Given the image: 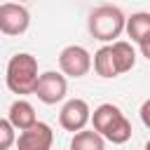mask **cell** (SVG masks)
<instances>
[{
	"instance_id": "6da1fadb",
	"label": "cell",
	"mask_w": 150,
	"mask_h": 150,
	"mask_svg": "<svg viewBox=\"0 0 150 150\" xmlns=\"http://www.w3.org/2000/svg\"><path fill=\"white\" fill-rule=\"evenodd\" d=\"M38 59L33 54H14L7 63V89L12 94H19V96H26V94H33L35 91V84H38Z\"/></svg>"
},
{
	"instance_id": "30bf717a",
	"label": "cell",
	"mask_w": 150,
	"mask_h": 150,
	"mask_svg": "<svg viewBox=\"0 0 150 150\" xmlns=\"http://www.w3.org/2000/svg\"><path fill=\"white\" fill-rule=\"evenodd\" d=\"M110 52H112V61H115V70H117V75L129 73V70L136 66V52H134V47H131L129 42H124V40H115V42L110 45Z\"/></svg>"
},
{
	"instance_id": "7a4b0ae2",
	"label": "cell",
	"mask_w": 150,
	"mask_h": 150,
	"mask_svg": "<svg viewBox=\"0 0 150 150\" xmlns=\"http://www.w3.org/2000/svg\"><path fill=\"white\" fill-rule=\"evenodd\" d=\"M124 23H127V16L115 5H101V7H96L89 14V21H87L89 33L98 42H115V38L122 35Z\"/></svg>"
},
{
	"instance_id": "9c48e42d",
	"label": "cell",
	"mask_w": 150,
	"mask_h": 150,
	"mask_svg": "<svg viewBox=\"0 0 150 150\" xmlns=\"http://www.w3.org/2000/svg\"><path fill=\"white\" fill-rule=\"evenodd\" d=\"M124 30L131 38V42L143 45L145 40H150V12H136V14L127 16Z\"/></svg>"
},
{
	"instance_id": "ac0fdd59",
	"label": "cell",
	"mask_w": 150,
	"mask_h": 150,
	"mask_svg": "<svg viewBox=\"0 0 150 150\" xmlns=\"http://www.w3.org/2000/svg\"><path fill=\"white\" fill-rule=\"evenodd\" d=\"M145 150H150V141H148V143H145Z\"/></svg>"
},
{
	"instance_id": "d6986e66",
	"label": "cell",
	"mask_w": 150,
	"mask_h": 150,
	"mask_svg": "<svg viewBox=\"0 0 150 150\" xmlns=\"http://www.w3.org/2000/svg\"><path fill=\"white\" fill-rule=\"evenodd\" d=\"M19 2H26V0H19Z\"/></svg>"
},
{
	"instance_id": "8fae6325",
	"label": "cell",
	"mask_w": 150,
	"mask_h": 150,
	"mask_svg": "<svg viewBox=\"0 0 150 150\" xmlns=\"http://www.w3.org/2000/svg\"><path fill=\"white\" fill-rule=\"evenodd\" d=\"M124 112L117 108V105H112V103H101L96 110H94V115H91V124H94V131L96 134H105L120 117H122Z\"/></svg>"
},
{
	"instance_id": "3957f363",
	"label": "cell",
	"mask_w": 150,
	"mask_h": 150,
	"mask_svg": "<svg viewBox=\"0 0 150 150\" xmlns=\"http://www.w3.org/2000/svg\"><path fill=\"white\" fill-rule=\"evenodd\" d=\"M59 68L68 77H84L91 68V56L80 45H68L59 54Z\"/></svg>"
},
{
	"instance_id": "52a82bcc",
	"label": "cell",
	"mask_w": 150,
	"mask_h": 150,
	"mask_svg": "<svg viewBox=\"0 0 150 150\" xmlns=\"http://www.w3.org/2000/svg\"><path fill=\"white\" fill-rule=\"evenodd\" d=\"M52 143H54V131L45 122H35L33 127L23 129L16 138L19 150H52Z\"/></svg>"
},
{
	"instance_id": "8992f818",
	"label": "cell",
	"mask_w": 150,
	"mask_h": 150,
	"mask_svg": "<svg viewBox=\"0 0 150 150\" xmlns=\"http://www.w3.org/2000/svg\"><path fill=\"white\" fill-rule=\"evenodd\" d=\"M89 120H91V110H89V103L84 98H70V101H66V105L59 112V124L66 131H73V134L82 131Z\"/></svg>"
},
{
	"instance_id": "7c38bea8",
	"label": "cell",
	"mask_w": 150,
	"mask_h": 150,
	"mask_svg": "<svg viewBox=\"0 0 150 150\" xmlns=\"http://www.w3.org/2000/svg\"><path fill=\"white\" fill-rule=\"evenodd\" d=\"M70 150H105V138L101 134L91 131H77L70 141Z\"/></svg>"
},
{
	"instance_id": "5b68a950",
	"label": "cell",
	"mask_w": 150,
	"mask_h": 150,
	"mask_svg": "<svg viewBox=\"0 0 150 150\" xmlns=\"http://www.w3.org/2000/svg\"><path fill=\"white\" fill-rule=\"evenodd\" d=\"M30 26V14L21 2H5L0 5V33L5 35H21Z\"/></svg>"
},
{
	"instance_id": "9a60e30c",
	"label": "cell",
	"mask_w": 150,
	"mask_h": 150,
	"mask_svg": "<svg viewBox=\"0 0 150 150\" xmlns=\"http://www.w3.org/2000/svg\"><path fill=\"white\" fill-rule=\"evenodd\" d=\"M16 143V129L9 124V120L0 117V150H9Z\"/></svg>"
},
{
	"instance_id": "5bb4252c",
	"label": "cell",
	"mask_w": 150,
	"mask_h": 150,
	"mask_svg": "<svg viewBox=\"0 0 150 150\" xmlns=\"http://www.w3.org/2000/svg\"><path fill=\"white\" fill-rule=\"evenodd\" d=\"M103 138L105 141H110V143H115V145H122V143H127L129 138H131V122L122 115L105 134H103Z\"/></svg>"
},
{
	"instance_id": "277c9868",
	"label": "cell",
	"mask_w": 150,
	"mask_h": 150,
	"mask_svg": "<svg viewBox=\"0 0 150 150\" xmlns=\"http://www.w3.org/2000/svg\"><path fill=\"white\" fill-rule=\"evenodd\" d=\"M66 91H68V82H66V75L61 73H54V70H47L38 77V84H35V96L47 103V105H54L59 101L66 98Z\"/></svg>"
},
{
	"instance_id": "ba28073f",
	"label": "cell",
	"mask_w": 150,
	"mask_h": 150,
	"mask_svg": "<svg viewBox=\"0 0 150 150\" xmlns=\"http://www.w3.org/2000/svg\"><path fill=\"white\" fill-rule=\"evenodd\" d=\"M9 124L14 127V129H19V131H23V129H28V127H33L35 122H38V117H35V108L28 103V101H23V98H19V101H14L12 105H9Z\"/></svg>"
},
{
	"instance_id": "e0dca14e",
	"label": "cell",
	"mask_w": 150,
	"mask_h": 150,
	"mask_svg": "<svg viewBox=\"0 0 150 150\" xmlns=\"http://www.w3.org/2000/svg\"><path fill=\"white\" fill-rule=\"evenodd\" d=\"M141 54H143V56L150 61V40H145V42L141 45Z\"/></svg>"
},
{
	"instance_id": "4fadbf2b",
	"label": "cell",
	"mask_w": 150,
	"mask_h": 150,
	"mask_svg": "<svg viewBox=\"0 0 150 150\" xmlns=\"http://www.w3.org/2000/svg\"><path fill=\"white\" fill-rule=\"evenodd\" d=\"M94 70H96V75H101V77H117V70H115V61H112L110 45L101 47V49L94 54Z\"/></svg>"
},
{
	"instance_id": "2e32d148",
	"label": "cell",
	"mask_w": 150,
	"mask_h": 150,
	"mask_svg": "<svg viewBox=\"0 0 150 150\" xmlns=\"http://www.w3.org/2000/svg\"><path fill=\"white\" fill-rule=\"evenodd\" d=\"M138 112H141V122L150 129V98H148V101H143V105H141V110H138Z\"/></svg>"
}]
</instances>
